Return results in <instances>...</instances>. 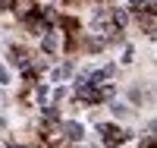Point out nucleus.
I'll list each match as a JSON object with an SVG mask.
<instances>
[{"instance_id":"nucleus-2","label":"nucleus","mask_w":157,"mask_h":148,"mask_svg":"<svg viewBox=\"0 0 157 148\" xmlns=\"http://www.w3.org/2000/svg\"><path fill=\"white\" fill-rule=\"evenodd\" d=\"M104 132H107V145H113V142H120L123 136H120V129H113V126H104Z\"/></svg>"},{"instance_id":"nucleus-1","label":"nucleus","mask_w":157,"mask_h":148,"mask_svg":"<svg viewBox=\"0 0 157 148\" xmlns=\"http://www.w3.org/2000/svg\"><path fill=\"white\" fill-rule=\"evenodd\" d=\"M66 132H69V139H72V142L82 139V126H78V123H66Z\"/></svg>"},{"instance_id":"nucleus-3","label":"nucleus","mask_w":157,"mask_h":148,"mask_svg":"<svg viewBox=\"0 0 157 148\" xmlns=\"http://www.w3.org/2000/svg\"><path fill=\"white\" fill-rule=\"evenodd\" d=\"M54 47H57V35H47L44 38V50H54Z\"/></svg>"}]
</instances>
